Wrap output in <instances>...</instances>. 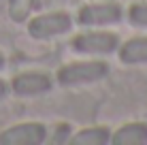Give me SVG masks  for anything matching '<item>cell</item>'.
Returning a JSON list of instances; mask_svg holds the SVG:
<instances>
[{"instance_id": "8", "label": "cell", "mask_w": 147, "mask_h": 145, "mask_svg": "<svg viewBox=\"0 0 147 145\" xmlns=\"http://www.w3.org/2000/svg\"><path fill=\"white\" fill-rule=\"evenodd\" d=\"M121 60L128 64L147 62V38H134V41L126 43L121 49Z\"/></svg>"}, {"instance_id": "9", "label": "cell", "mask_w": 147, "mask_h": 145, "mask_svg": "<svg viewBox=\"0 0 147 145\" xmlns=\"http://www.w3.org/2000/svg\"><path fill=\"white\" fill-rule=\"evenodd\" d=\"M107 139H109V134H107L105 128H90V130L79 132L73 139V143H77V145H100V143L107 141Z\"/></svg>"}, {"instance_id": "13", "label": "cell", "mask_w": 147, "mask_h": 145, "mask_svg": "<svg viewBox=\"0 0 147 145\" xmlns=\"http://www.w3.org/2000/svg\"><path fill=\"white\" fill-rule=\"evenodd\" d=\"M4 94H7V88H4V83L0 81V96H4Z\"/></svg>"}, {"instance_id": "10", "label": "cell", "mask_w": 147, "mask_h": 145, "mask_svg": "<svg viewBox=\"0 0 147 145\" xmlns=\"http://www.w3.org/2000/svg\"><path fill=\"white\" fill-rule=\"evenodd\" d=\"M32 0H11V17L15 22H24L30 13Z\"/></svg>"}, {"instance_id": "12", "label": "cell", "mask_w": 147, "mask_h": 145, "mask_svg": "<svg viewBox=\"0 0 147 145\" xmlns=\"http://www.w3.org/2000/svg\"><path fill=\"white\" fill-rule=\"evenodd\" d=\"M53 2H58V0H32V4H34V7H38V9L49 7V4H53Z\"/></svg>"}, {"instance_id": "1", "label": "cell", "mask_w": 147, "mask_h": 145, "mask_svg": "<svg viewBox=\"0 0 147 145\" xmlns=\"http://www.w3.org/2000/svg\"><path fill=\"white\" fill-rule=\"evenodd\" d=\"M107 64L102 62H83V64H68L60 71L58 79L64 86H77V83H88L105 77Z\"/></svg>"}, {"instance_id": "2", "label": "cell", "mask_w": 147, "mask_h": 145, "mask_svg": "<svg viewBox=\"0 0 147 145\" xmlns=\"http://www.w3.org/2000/svg\"><path fill=\"white\" fill-rule=\"evenodd\" d=\"M70 28V17L66 13H49L30 22V34L36 38H49L55 34H62Z\"/></svg>"}, {"instance_id": "4", "label": "cell", "mask_w": 147, "mask_h": 145, "mask_svg": "<svg viewBox=\"0 0 147 145\" xmlns=\"http://www.w3.org/2000/svg\"><path fill=\"white\" fill-rule=\"evenodd\" d=\"M45 139V128L40 124H19L2 132L0 143L4 145H36Z\"/></svg>"}, {"instance_id": "5", "label": "cell", "mask_w": 147, "mask_h": 145, "mask_svg": "<svg viewBox=\"0 0 147 145\" xmlns=\"http://www.w3.org/2000/svg\"><path fill=\"white\" fill-rule=\"evenodd\" d=\"M119 19V7L117 4H92L79 11L81 24H113Z\"/></svg>"}, {"instance_id": "6", "label": "cell", "mask_w": 147, "mask_h": 145, "mask_svg": "<svg viewBox=\"0 0 147 145\" xmlns=\"http://www.w3.org/2000/svg\"><path fill=\"white\" fill-rule=\"evenodd\" d=\"M51 81H49L47 75H38V73H26L19 75L17 79L13 81V90L17 94H38L49 90Z\"/></svg>"}, {"instance_id": "11", "label": "cell", "mask_w": 147, "mask_h": 145, "mask_svg": "<svg viewBox=\"0 0 147 145\" xmlns=\"http://www.w3.org/2000/svg\"><path fill=\"white\" fill-rule=\"evenodd\" d=\"M130 19L134 24H141V26H147V4H134L130 9Z\"/></svg>"}, {"instance_id": "14", "label": "cell", "mask_w": 147, "mask_h": 145, "mask_svg": "<svg viewBox=\"0 0 147 145\" xmlns=\"http://www.w3.org/2000/svg\"><path fill=\"white\" fill-rule=\"evenodd\" d=\"M2 64H4V58H2V56H0V68H2Z\"/></svg>"}, {"instance_id": "3", "label": "cell", "mask_w": 147, "mask_h": 145, "mask_svg": "<svg viewBox=\"0 0 147 145\" xmlns=\"http://www.w3.org/2000/svg\"><path fill=\"white\" fill-rule=\"evenodd\" d=\"M73 45L81 53H109L117 47V36L109 32H90L77 36Z\"/></svg>"}, {"instance_id": "7", "label": "cell", "mask_w": 147, "mask_h": 145, "mask_svg": "<svg viewBox=\"0 0 147 145\" xmlns=\"http://www.w3.org/2000/svg\"><path fill=\"white\" fill-rule=\"evenodd\" d=\"M113 143L117 145H141L147 143V126L145 124H130L115 132Z\"/></svg>"}]
</instances>
